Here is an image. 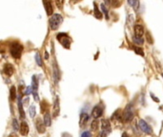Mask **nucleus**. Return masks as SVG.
Wrapping results in <instances>:
<instances>
[{"label": "nucleus", "mask_w": 163, "mask_h": 137, "mask_svg": "<svg viewBox=\"0 0 163 137\" xmlns=\"http://www.w3.org/2000/svg\"><path fill=\"white\" fill-rule=\"evenodd\" d=\"M22 51H23V46L20 45L19 43H12L10 47L11 55L15 59H19L21 57Z\"/></svg>", "instance_id": "f257e3e1"}, {"label": "nucleus", "mask_w": 163, "mask_h": 137, "mask_svg": "<svg viewBox=\"0 0 163 137\" xmlns=\"http://www.w3.org/2000/svg\"><path fill=\"white\" fill-rule=\"evenodd\" d=\"M63 21V17L60 15L59 14H53L51 16L50 18V28L51 30H53V31H55V30H57L58 27L60 26V24L62 23Z\"/></svg>", "instance_id": "f03ea898"}, {"label": "nucleus", "mask_w": 163, "mask_h": 137, "mask_svg": "<svg viewBox=\"0 0 163 137\" xmlns=\"http://www.w3.org/2000/svg\"><path fill=\"white\" fill-rule=\"evenodd\" d=\"M57 40L59 41V43L61 44L65 49H70V46H71V38L70 36L68 35L67 33L65 32H61V33H58L57 34Z\"/></svg>", "instance_id": "7ed1b4c3"}, {"label": "nucleus", "mask_w": 163, "mask_h": 137, "mask_svg": "<svg viewBox=\"0 0 163 137\" xmlns=\"http://www.w3.org/2000/svg\"><path fill=\"white\" fill-rule=\"evenodd\" d=\"M134 118V111H133L132 105H128L123 112V120L125 122H130Z\"/></svg>", "instance_id": "20e7f679"}, {"label": "nucleus", "mask_w": 163, "mask_h": 137, "mask_svg": "<svg viewBox=\"0 0 163 137\" xmlns=\"http://www.w3.org/2000/svg\"><path fill=\"white\" fill-rule=\"evenodd\" d=\"M32 88H33V98L34 100H35L36 102L39 101V96H38V81L36 79V76L33 75V78H32Z\"/></svg>", "instance_id": "39448f33"}, {"label": "nucleus", "mask_w": 163, "mask_h": 137, "mask_svg": "<svg viewBox=\"0 0 163 137\" xmlns=\"http://www.w3.org/2000/svg\"><path fill=\"white\" fill-rule=\"evenodd\" d=\"M138 126L140 128V130L142 131L143 132H145V133L152 134L153 130L151 128V127L148 125V123L146 121H144V120H140V121L138 122Z\"/></svg>", "instance_id": "423d86ee"}, {"label": "nucleus", "mask_w": 163, "mask_h": 137, "mask_svg": "<svg viewBox=\"0 0 163 137\" xmlns=\"http://www.w3.org/2000/svg\"><path fill=\"white\" fill-rule=\"evenodd\" d=\"M103 110H104V109H103V107H101L100 105H96L93 107V109L92 110V116L94 118V119H97L99 118L101 115L103 114Z\"/></svg>", "instance_id": "0eeeda50"}, {"label": "nucleus", "mask_w": 163, "mask_h": 137, "mask_svg": "<svg viewBox=\"0 0 163 137\" xmlns=\"http://www.w3.org/2000/svg\"><path fill=\"white\" fill-rule=\"evenodd\" d=\"M46 125L44 121H42L41 119H36L35 121V128H36V131L38 133H44V132L46 131Z\"/></svg>", "instance_id": "6e6552de"}, {"label": "nucleus", "mask_w": 163, "mask_h": 137, "mask_svg": "<svg viewBox=\"0 0 163 137\" xmlns=\"http://www.w3.org/2000/svg\"><path fill=\"white\" fill-rule=\"evenodd\" d=\"M53 74H54V80L55 84L58 83V81L60 79V71H59V68L57 66V62H54V65H53Z\"/></svg>", "instance_id": "1a4fd4ad"}, {"label": "nucleus", "mask_w": 163, "mask_h": 137, "mask_svg": "<svg viewBox=\"0 0 163 137\" xmlns=\"http://www.w3.org/2000/svg\"><path fill=\"white\" fill-rule=\"evenodd\" d=\"M43 3H44V7H45V11L47 12V14L49 16L53 15L54 8H53V5H51V0H43Z\"/></svg>", "instance_id": "9d476101"}, {"label": "nucleus", "mask_w": 163, "mask_h": 137, "mask_svg": "<svg viewBox=\"0 0 163 137\" xmlns=\"http://www.w3.org/2000/svg\"><path fill=\"white\" fill-rule=\"evenodd\" d=\"M101 128H102V131L106 132L107 134H109L111 131H112V128H111V124L109 122V120H106V119H103L101 121Z\"/></svg>", "instance_id": "9b49d317"}, {"label": "nucleus", "mask_w": 163, "mask_h": 137, "mask_svg": "<svg viewBox=\"0 0 163 137\" xmlns=\"http://www.w3.org/2000/svg\"><path fill=\"white\" fill-rule=\"evenodd\" d=\"M3 71L7 76H12V74H14V66H12V64H10V63H6L5 65H4Z\"/></svg>", "instance_id": "f8f14e48"}, {"label": "nucleus", "mask_w": 163, "mask_h": 137, "mask_svg": "<svg viewBox=\"0 0 163 137\" xmlns=\"http://www.w3.org/2000/svg\"><path fill=\"white\" fill-rule=\"evenodd\" d=\"M19 131H20V134L21 135H23V136L28 135V133H29V126H28V124L26 123L25 121L21 122Z\"/></svg>", "instance_id": "ddd939ff"}, {"label": "nucleus", "mask_w": 163, "mask_h": 137, "mask_svg": "<svg viewBox=\"0 0 163 137\" xmlns=\"http://www.w3.org/2000/svg\"><path fill=\"white\" fill-rule=\"evenodd\" d=\"M60 111V107H59V98L58 96L55 97V100L54 102V117H57Z\"/></svg>", "instance_id": "4468645a"}, {"label": "nucleus", "mask_w": 163, "mask_h": 137, "mask_svg": "<svg viewBox=\"0 0 163 137\" xmlns=\"http://www.w3.org/2000/svg\"><path fill=\"white\" fill-rule=\"evenodd\" d=\"M89 120V115L87 112H82L80 114V121H79V126L81 128H83L86 124H87Z\"/></svg>", "instance_id": "2eb2a0df"}, {"label": "nucleus", "mask_w": 163, "mask_h": 137, "mask_svg": "<svg viewBox=\"0 0 163 137\" xmlns=\"http://www.w3.org/2000/svg\"><path fill=\"white\" fill-rule=\"evenodd\" d=\"M143 34H144V28H143V26H141V25H135V36L142 37Z\"/></svg>", "instance_id": "dca6fc26"}, {"label": "nucleus", "mask_w": 163, "mask_h": 137, "mask_svg": "<svg viewBox=\"0 0 163 137\" xmlns=\"http://www.w3.org/2000/svg\"><path fill=\"white\" fill-rule=\"evenodd\" d=\"M18 110H19V114H20V118L24 119L25 118V111L23 110V104H22V100H21V97H18Z\"/></svg>", "instance_id": "f3484780"}, {"label": "nucleus", "mask_w": 163, "mask_h": 137, "mask_svg": "<svg viewBox=\"0 0 163 137\" xmlns=\"http://www.w3.org/2000/svg\"><path fill=\"white\" fill-rule=\"evenodd\" d=\"M93 7H94V12H93V14L94 16H96V18L97 19H101L102 18V12L98 10V8H97V5H96V3H93Z\"/></svg>", "instance_id": "a211bd4d"}, {"label": "nucleus", "mask_w": 163, "mask_h": 137, "mask_svg": "<svg viewBox=\"0 0 163 137\" xmlns=\"http://www.w3.org/2000/svg\"><path fill=\"white\" fill-rule=\"evenodd\" d=\"M43 121H44L45 125L47 127H50L51 125V115L49 112L44 113V120H43Z\"/></svg>", "instance_id": "6ab92c4d"}, {"label": "nucleus", "mask_w": 163, "mask_h": 137, "mask_svg": "<svg viewBox=\"0 0 163 137\" xmlns=\"http://www.w3.org/2000/svg\"><path fill=\"white\" fill-rule=\"evenodd\" d=\"M16 98V89L14 86H12L10 89V99L12 101H14Z\"/></svg>", "instance_id": "aec40b11"}, {"label": "nucleus", "mask_w": 163, "mask_h": 137, "mask_svg": "<svg viewBox=\"0 0 163 137\" xmlns=\"http://www.w3.org/2000/svg\"><path fill=\"white\" fill-rule=\"evenodd\" d=\"M128 4L134 8L135 10H136L139 6V0H128Z\"/></svg>", "instance_id": "412c9836"}, {"label": "nucleus", "mask_w": 163, "mask_h": 137, "mask_svg": "<svg viewBox=\"0 0 163 137\" xmlns=\"http://www.w3.org/2000/svg\"><path fill=\"white\" fill-rule=\"evenodd\" d=\"M29 113H30V117H31V118H33L34 116H35V114H36L35 106L32 105L31 107H30V109H29Z\"/></svg>", "instance_id": "4be33fe9"}, {"label": "nucleus", "mask_w": 163, "mask_h": 137, "mask_svg": "<svg viewBox=\"0 0 163 137\" xmlns=\"http://www.w3.org/2000/svg\"><path fill=\"white\" fill-rule=\"evenodd\" d=\"M133 49H134L135 53L136 54H139L141 56H144V51H143V49H141L140 47H137V46H134L133 47Z\"/></svg>", "instance_id": "5701e85b"}, {"label": "nucleus", "mask_w": 163, "mask_h": 137, "mask_svg": "<svg viewBox=\"0 0 163 137\" xmlns=\"http://www.w3.org/2000/svg\"><path fill=\"white\" fill-rule=\"evenodd\" d=\"M35 61H36V64L39 67H42L43 66V61H42V58H41V55L39 53H35Z\"/></svg>", "instance_id": "b1692460"}, {"label": "nucleus", "mask_w": 163, "mask_h": 137, "mask_svg": "<svg viewBox=\"0 0 163 137\" xmlns=\"http://www.w3.org/2000/svg\"><path fill=\"white\" fill-rule=\"evenodd\" d=\"M48 110H49V108H48V103H47L46 101L41 102V111H42V112H44V113L49 112Z\"/></svg>", "instance_id": "393cba45"}, {"label": "nucleus", "mask_w": 163, "mask_h": 137, "mask_svg": "<svg viewBox=\"0 0 163 137\" xmlns=\"http://www.w3.org/2000/svg\"><path fill=\"white\" fill-rule=\"evenodd\" d=\"M133 41H134L135 44H137V45H142L143 44V42H144V40H143V38L142 37H139V36H134L133 37Z\"/></svg>", "instance_id": "a878e982"}, {"label": "nucleus", "mask_w": 163, "mask_h": 137, "mask_svg": "<svg viewBox=\"0 0 163 137\" xmlns=\"http://www.w3.org/2000/svg\"><path fill=\"white\" fill-rule=\"evenodd\" d=\"M12 128H14V130L16 131H19L20 130V126L18 125V122H17V119H14L12 120Z\"/></svg>", "instance_id": "bb28decb"}, {"label": "nucleus", "mask_w": 163, "mask_h": 137, "mask_svg": "<svg viewBox=\"0 0 163 137\" xmlns=\"http://www.w3.org/2000/svg\"><path fill=\"white\" fill-rule=\"evenodd\" d=\"M100 7H101V10H102V12H104V14H105L106 19H109V14H108V10H107L106 6L104 5V4H101Z\"/></svg>", "instance_id": "cd10ccee"}, {"label": "nucleus", "mask_w": 163, "mask_h": 137, "mask_svg": "<svg viewBox=\"0 0 163 137\" xmlns=\"http://www.w3.org/2000/svg\"><path fill=\"white\" fill-rule=\"evenodd\" d=\"M91 128H92V131H96L97 128H98V122L96 121V119L93 120V121L92 122V124H91Z\"/></svg>", "instance_id": "c85d7f7f"}, {"label": "nucleus", "mask_w": 163, "mask_h": 137, "mask_svg": "<svg viewBox=\"0 0 163 137\" xmlns=\"http://www.w3.org/2000/svg\"><path fill=\"white\" fill-rule=\"evenodd\" d=\"M146 40H147L150 44H153V39H152V36H151V33H150L149 32H146Z\"/></svg>", "instance_id": "c756f323"}, {"label": "nucleus", "mask_w": 163, "mask_h": 137, "mask_svg": "<svg viewBox=\"0 0 163 137\" xmlns=\"http://www.w3.org/2000/svg\"><path fill=\"white\" fill-rule=\"evenodd\" d=\"M55 3H57L58 9H62L63 4H64V0H55Z\"/></svg>", "instance_id": "7c9ffc66"}, {"label": "nucleus", "mask_w": 163, "mask_h": 137, "mask_svg": "<svg viewBox=\"0 0 163 137\" xmlns=\"http://www.w3.org/2000/svg\"><path fill=\"white\" fill-rule=\"evenodd\" d=\"M122 0H113V6L114 7H118L121 5Z\"/></svg>", "instance_id": "2f4dec72"}, {"label": "nucleus", "mask_w": 163, "mask_h": 137, "mask_svg": "<svg viewBox=\"0 0 163 137\" xmlns=\"http://www.w3.org/2000/svg\"><path fill=\"white\" fill-rule=\"evenodd\" d=\"M81 137H92V134L89 131H86L83 132L82 134H81Z\"/></svg>", "instance_id": "473e14b6"}, {"label": "nucleus", "mask_w": 163, "mask_h": 137, "mask_svg": "<svg viewBox=\"0 0 163 137\" xmlns=\"http://www.w3.org/2000/svg\"><path fill=\"white\" fill-rule=\"evenodd\" d=\"M8 137H18V135H17V134L15 133V132H12V133H11Z\"/></svg>", "instance_id": "72a5a7b5"}, {"label": "nucleus", "mask_w": 163, "mask_h": 137, "mask_svg": "<svg viewBox=\"0 0 163 137\" xmlns=\"http://www.w3.org/2000/svg\"><path fill=\"white\" fill-rule=\"evenodd\" d=\"M151 96H152V97L154 98V101H156V102H158V101H159V100H158V99H157V98H156V96H154V94H153V93H151Z\"/></svg>", "instance_id": "f704fd0d"}, {"label": "nucleus", "mask_w": 163, "mask_h": 137, "mask_svg": "<svg viewBox=\"0 0 163 137\" xmlns=\"http://www.w3.org/2000/svg\"><path fill=\"white\" fill-rule=\"evenodd\" d=\"M62 137H72V136L69 134V133H63L62 134Z\"/></svg>", "instance_id": "c9c22d12"}, {"label": "nucleus", "mask_w": 163, "mask_h": 137, "mask_svg": "<svg viewBox=\"0 0 163 137\" xmlns=\"http://www.w3.org/2000/svg\"><path fill=\"white\" fill-rule=\"evenodd\" d=\"M121 137H129V135H128L127 132H123L122 135H121Z\"/></svg>", "instance_id": "e433bc0d"}, {"label": "nucleus", "mask_w": 163, "mask_h": 137, "mask_svg": "<svg viewBox=\"0 0 163 137\" xmlns=\"http://www.w3.org/2000/svg\"><path fill=\"white\" fill-rule=\"evenodd\" d=\"M104 2L107 4V5H109V4L111 3V0H104Z\"/></svg>", "instance_id": "4c0bfd02"}, {"label": "nucleus", "mask_w": 163, "mask_h": 137, "mask_svg": "<svg viewBox=\"0 0 163 137\" xmlns=\"http://www.w3.org/2000/svg\"><path fill=\"white\" fill-rule=\"evenodd\" d=\"M45 58L46 59L49 58V54H48V53H47V51H45Z\"/></svg>", "instance_id": "58836bf2"}, {"label": "nucleus", "mask_w": 163, "mask_h": 137, "mask_svg": "<svg viewBox=\"0 0 163 137\" xmlns=\"http://www.w3.org/2000/svg\"><path fill=\"white\" fill-rule=\"evenodd\" d=\"M78 1H80V0H74L72 2H78Z\"/></svg>", "instance_id": "ea45409f"}, {"label": "nucleus", "mask_w": 163, "mask_h": 137, "mask_svg": "<svg viewBox=\"0 0 163 137\" xmlns=\"http://www.w3.org/2000/svg\"><path fill=\"white\" fill-rule=\"evenodd\" d=\"M162 76H163V74H162Z\"/></svg>", "instance_id": "a19ab883"}]
</instances>
